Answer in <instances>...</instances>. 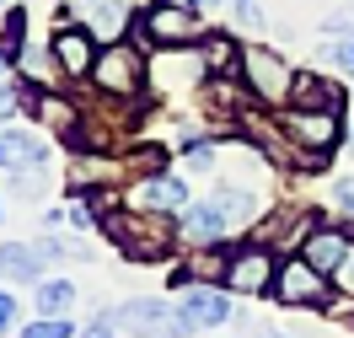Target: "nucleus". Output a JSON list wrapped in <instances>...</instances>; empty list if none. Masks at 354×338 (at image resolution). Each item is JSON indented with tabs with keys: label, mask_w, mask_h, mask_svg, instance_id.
<instances>
[{
	"label": "nucleus",
	"mask_w": 354,
	"mask_h": 338,
	"mask_svg": "<svg viewBox=\"0 0 354 338\" xmlns=\"http://www.w3.org/2000/svg\"><path fill=\"white\" fill-rule=\"evenodd\" d=\"M102 225H108L113 242L124 247V258H134V263H156L172 247V220L151 215V209H140V215H102Z\"/></svg>",
	"instance_id": "nucleus-1"
},
{
	"label": "nucleus",
	"mask_w": 354,
	"mask_h": 338,
	"mask_svg": "<svg viewBox=\"0 0 354 338\" xmlns=\"http://www.w3.org/2000/svg\"><path fill=\"white\" fill-rule=\"evenodd\" d=\"M91 81H97V91H108V97H134V91L145 86V54L134 44H108L97 54V65H91Z\"/></svg>",
	"instance_id": "nucleus-2"
},
{
	"label": "nucleus",
	"mask_w": 354,
	"mask_h": 338,
	"mask_svg": "<svg viewBox=\"0 0 354 338\" xmlns=\"http://www.w3.org/2000/svg\"><path fill=\"white\" fill-rule=\"evenodd\" d=\"M172 312L188 333L221 328V322H231V290H225V285H194V279H188V290L172 301Z\"/></svg>",
	"instance_id": "nucleus-3"
},
{
	"label": "nucleus",
	"mask_w": 354,
	"mask_h": 338,
	"mask_svg": "<svg viewBox=\"0 0 354 338\" xmlns=\"http://www.w3.org/2000/svg\"><path fill=\"white\" fill-rule=\"evenodd\" d=\"M242 75H247V86L258 91L263 102H285L290 86H295L290 65L274 54V48H263V44H242Z\"/></svg>",
	"instance_id": "nucleus-4"
},
{
	"label": "nucleus",
	"mask_w": 354,
	"mask_h": 338,
	"mask_svg": "<svg viewBox=\"0 0 354 338\" xmlns=\"http://www.w3.org/2000/svg\"><path fill=\"white\" fill-rule=\"evenodd\" d=\"M48 54H54V70H59V81H81V75H91V65H97V32H91L86 22L75 27H59L54 32V44H48Z\"/></svg>",
	"instance_id": "nucleus-5"
},
{
	"label": "nucleus",
	"mask_w": 354,
	"mask_h": 338,
	"mask_svg": "<svg viewBox=\"0 0 354 338\" xmlns=\"http://www.w3.org/2000/svg\"><path fill=\"white\" fill-rule=\"evenodd\" d=\"M285 140L306 145L317 156H328L338 145V108H290L285 113Z\"/></svg>",
	"instance_id": "nucleus-6"
},
{
	"label": "nucleus",
	"mask_w": 354,
	"mask_h": 338,
	"mask_svg": "<svg viewBox=\"0 0 354 338\" xmlns=\"http://www.w3.org/2000/svg\"><path fill=\"white\" fill-rule=\"evenodd\" d=\"M328 274L322 269H311L306 258H285L279 263V274H274V301L279 306H322V285Z\"/></svg>",
	"instance_id": "nucleus-7"
},
{
	"label": "nucleus",
	"mask_w": 354,
	"mask_h": 338,
	"mask_svg": "<svg viewBox=\"0 0 354 338\" xmlns=\"http://www.w3.org/2000/svg\"><path fill=\"white\" fill-rule=\"evenodd\" d=\"M274 252H263V247H242L231 263H225V274H221V285L225 290H236V295H263V290H274Z\"/></svg>",
	"instance_id": "nucleus-8"
},
{
	"label": "nucleus",
	"mask_w": 354,
	"mask_h": 338,
	"mask_svg": "<svg viewBox=\"0 0 354 338\" xmlns=\"http://www.w3.org/2000/svg\"><path fill=\"white\" fill-rule=\"evenodd\" d=\"M140 27H145V38H151V44H188V38L199 32V11H194V6H183V0H156Z\"/></svg>",
	"instance_id": "nucleus-9"
},
{
	"label": "nucleus",
	"mask_w": 354,
	"mask_h": 338,
	"mask_svg": "<svg viewBox=\"0 0 354 338\" xmlns=\"http://www.w3.org/2000/svg\"><path fill=\"white\" fill-rule=\"evenodd\" d=\"M134 204L151 209V215H177V209H188V182L172 178V172H151L134 188Z\"/></svg>",
	"instance_id": "nucleus-10"
},
{
	"label": "nucleus",
	"mask_w": 354,
	"mask_h": 338,
	"mask_svg": "<svg viewBox=\"0 0 354 338\" xmlns=\"http://www.w3.org/2000/svg\"><path fill=\"white\" fill-rule=\"evenodd\" d=\"M194 247H204V242H221V236H231L236 225H231V215H225L215 199H199V204H188V215H183V225H177Z\"/></svg>",
	"instance_id": "nucleus-11"
},
{
	"label": "nucleus",
	"mask_w": 354,
	"mask_h": 338,
	"mask_svg": "<svg viewBox=\"0 0 354 338\" xmlns=\"http://www.w3.org/2000/svg\"><path fill=\"white\" fill-rule=\"evenodd\" d=\"M44 140L32 129H0V172H27V167H44Z\"/></svg>",
	"instance_id": "nucleus-12"
},
{
	"label": "nucleus",
	"mask_w": 354,
	"mask_h": 338,
	"mask_svg": "<svg viewBox=\"0 0 354 338\" xmlns=\"http://www.w3.org/2000/svg\"><path fill=\"white\" fill-rule=\"evenodd\" d=\"M349 252H354L349 236L333 231V225H322V231H311V236H306V252H301V258H306L311 269H322V274H338V263H344Z\"/></svg>",
	"instance_id": "nucleus-13"
},
{
	"label": "nucleus",
	"mask_w": 354,
	"mask_h": 338,
	"mask_svg": "<svg viewBox=\"0 0 354 338\" xmlns=\"http://www.w3.org/2000/svg\"><path fill=\"white\" fill-rule=\"evenodd\" d=\"M44 274V252L27 242H6L0 247V285H32Z\"/></svg>",
	"instance_id": "nucleus-14"
},
{
	"label": "nucleus",
	"mask_w": 354,
	"mask_h": 338,
	"mask_svg": "<svg viewBox=\"0 0 354 338\" xmlns=\"http://www.w3.org/2000/svg\"><path fill=\"white\" fill-rule=\"evenodd\" d=\"M290 102L295 108H338V86H333L328 75H295V86H290Z\"/></svg>",
	"instance_id": "nucleus-15"
},
{
	"label": "nucleus",
	"mask_w": 354,
	"mask_h": 338,
	"mask_svg": "<svg viewBox=\"0 0 354 338\" xmlns=\"http://www.w3.org/2000/svg\"><path fill=\"white\" fill-rule=\"evenodd\" d=\"M75 301H81V295H75V285H70V279H44L32 306H38V317H70V306H75Z\"/></svg>",
	"instance_id": "nucleus-16"
},
{
	"label": "nucleus",
	"mask_w": 354,
	"mask_h": 338,
	"mask_svg": "<svg viewBox=\"0 0 354 338\" xmlns=\"http://www.w3.org/2000/svg\"><path fill=\"white\" fill-rule=\"evenodd\" d=\"M22 32H27V11H22V6H11V11H6V27H0V48H6L11 59L27 48V44H22Z\"/></svg>",
	"instance_id": "nucleus-17"
},
{
	"label": "nucleus",
	"mask_w": 354,
	"mask_h": 338,
	"mask_svg": "<svg viewBox=\"0 0 354 338\" xmlns=\"http://www.w3.org/2000/svg\"><path fill=\"white\" fill-rule=\"evenodd\" d=\"M22 338H75V328H70V317H38L22 328Z\"/></svg>",
	"instance_id": "nucleus-18"
},
{
	"label": "nucleus",
	"mask_w": 354,
	"mask_h": 338,
	"mask_svg": "<svg viewBox=\"0 0 354 338\" xmlns=\"http://www.w3.org/2000/svg\"><path fill=\"white\" fill-rule=\"evenodd\" d=\"M322 54H328V59L344 70V75H354V32H338L333 44H322Z\"/></svg>",
	"instance_id": "nucleus-19"
},
{
	"label": "nucleus",
	"mask_w": 354,
	"mask_h": 338,
	"mask_svg": "<svg viewBox=\"0 0 354 338\" xmlns=\"http://www.w3.org/2000/svg\"><path fill=\"white\" fill-rule=\"evenodd\" d=\"M118 27H124V11H118V6H113V0H97V11H91V32H118Z\"/></svg>",
	"instance_id": "nucleus-20"
},
{
	"label": "nucleus",
	"mask_w": 354,
	"mask_h": 338,
	"mask_svg": "<svg viewBox=\"0 0 354 338\" xmlns=\"http://www.w3.org/2000/svg\"><path fill=\"white\" fill-rule=\"evenodd\" d=\"M65 220L75 225V231H91V225H97V215H91V204H86V199H75V204L65 209Z\"/></svg>",
	"instance_id": "nucleus-21"
},
{
	"label": "nucleus",
	"mask_w": 354,
	"mask_h": 338,
	"mask_svg": "<svg viewBox=\"0 0 354 338\" xmlns=\"http://www.w3.org/2000/svg\"><path fill=\"white\" fill-rule=\"evenodd\" d=\"M81 338H118V322H113V312H108V317H97V322H86V328H81Z\"/></svg>",
	"instance_id": "nucleus-22"
},
{
	"label": "nucleus",
	"mask_w": 354,
	"mask_h": 338,
	"mask_svg": "<svg viewBox=\"0 0 354 338\" xmlns=\"http://www.w3.org/2000/svg\"><path fill=\"white\" fill-rule=\"evenodd\" d=\"M22 102H27L22 91H17V86H6V81H0V118H11V113L22 108Z\"/></svg>",
	"instance_id": "nucleus-23"
},
{
	"label": "nucleus",
	"mask_w": 354,
	"mask_h": 338,
	"mask_svg": "<svg viewBox=\"0 0 354 338\" xmlns=\"http://www.w3.org/2000/svg\"><path fill=\"white\" fill-rule=\"evenodd\" d=\"M322 27H328V32H354V6H344V11H333V17H328Z\"/></svg>",
	"instance_id": "nucleus-24"
},
{
	"label": "nucleus",
	"mask_w": 354,
	"mask_h": 338,
	"mask_svg": "<svg viewBox=\"0 0 354 338\" xmlns=\"http://www.w3.org/2000/svg\"><path fill=\"white\" fill-rule=\"evenodd\" d=\"M333 204H338V209L354 220V182H338V188H333Z\"/></svg>",
	"instance_id": "nucleus-25"
},
{
	"label": "nucleus",
	"mask_w": 354,
	"mask_h": 338,
	"mask_svg": "<svg viewBox=\"0 0 354 338\" xmlns=\"http://www.w3.org/2000/svg\"><path fill=\"white\" fill-rule=\"evenodd\" d=\"M6 328H17V295L0 290V333H6Z\"/></svg>",
	"instance_id": "nucleus-26"
},
{
	"label": "nucleus",
	"mask_w": 354,
	"mask_h": 338,
	"mask_svg": "<svg viewBox=\"0 0 354 338\" xmlns=\"http://www.w3.org/2000/svg\"><path fill=\"white\" fill-rule=\"evenodd\" d=\"M236 17H242L247 27H258V22H263V11H258V0H236Z\"/></svg>",
	"instance_id": "nucleus-27"
},
{
	"label": "nucleus",
	"mask_w": 354,
	"mask_h": 338,
	"mask_svg": "<svg viewBox=\"0 0 354 338\" xmlns=\"http://www.w3.org/2000/svg\"><path fill=\"white\" fill-rule=\"evenodd\" d=\"M338 290H349V295H354V252L338 263Z\"/></svg>",
	"instance_id": "nucleus-28"
},
{
	"label": "nucleus",
	"mask_w": 354,
	"mask_h": 338,
	"mask_svg": "<svg viewBox=\"0 0 354 338\" xmlns=\"http://www.w3.org/2000/svg\"><path fill=\"white\" fill-rule=\"evenodd\" d=\"M183 6H194V11H215L221 0H183Z\"/></svg>",
	"instance_id": "nucleus-29"
},
{
	"label": "nucleus",
	"mask_w": 354,
	"mask_h": 338,
	"mask_svg": "<svg viewBox=\"0 0 354 338\" xmlns=\"http://www.w3.org/2000/svg\"><path fill=\"white\" fill-rule=\"evenodd\" d=\"M6 70H11V54H6V48H0V75H6Z\"/></svg>",
	"instance_id": "nucleus-30"
},
{
	"label": "nucleus",
	"mask_w": 354,
	"mask_h": 338,
	"mask_svg": "<svg viewBox=\"0 0 354 338\" xmlns=\"http://www.w3.org/2000/svg\"><path fill=\"white\" fill-rule=\"evenodd\" d=\"M0 209H6V199H0Z\"/></svg>",
	"instance_id": "nucleus-31"
},
{
	"label": "nucleus",
	"mask_w": 354,
	"mask_h": 338,
	"mask_svg": "<svg viewBox=\"0 0 354 338\" xmlns=\"http://www.w3.org/2000/svg\"><path fill=\"white\" fill-rule=\"evenodd\" d=\"M349 140H354V129H349Z\"/></svg>",
	"instance_id": "nucleus-32"
}]
</instances>
